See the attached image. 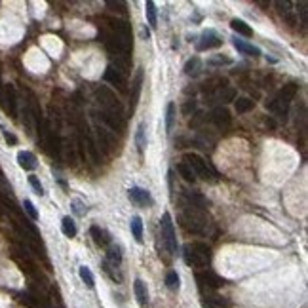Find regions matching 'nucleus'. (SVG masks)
I'll return each mask as SVG.
<instances>
[{
    "instance_id": "obj_25",
    "label": "nucleus",
    "mask_w": 308,
    "mask_h": 308,
    "mask_svg": "<svg viewBox=\"0 0 308 308\" xmlns=\"http://www.w3.org/2000/svg\"><path fill=\"white\" fill-rule=\"evenodd\" d=\"M145 147H147V141H145V124H139V128H137V149H139V153H143Z\"/></svg>"
},
{
    "instance_id": "obj_19",
    "label": "nucleus",
    "mask_w": 308,
    "mask_h": 308,
    "mask_svg": "<svg viewBox=\"0 0 308 308\" xmlns=\"http://www.w3.org/2000/svg\"><path fill=\"white\" fill-rule=\"evenodd\" d=\"M145 12H147V19H149V25H151L153 29H156V23H158V19H156V6H154L153 0H149V2L145 4Z\"/></svg>"
},
{
    "instance_id": "obj_26",
    "label": "nucleus",
    "mask_w": 308,
    "mask_h": 308,
    "mask_svg": "<svg viewBox=\"0 0 308 308\" xmlns=\"http://www.w3.org/2000/svg\"><path fill=\"white\" fill-rule=\"evenodd\" d=\"M29 185L34 188V192H36L38 196H42V194H44V187H42V183L38 181V177H36V175L29 177Z\"/></svg>"
},
{
    "instance_id": "obj_28",
    "label": "nucleus",
    "mask_w": 308,
    "mask_h": 308,
    "mask_svg": "<svg viewBox=\"0 0 308 308\" xmlns=\"http://www.w3.org/2000/svg\"><path fill=\"white\" fill-rule=\"evenodd\" d=\"M207 65H211V67L232 65V59H228V57H222V55H219V57H211V59L207 61Z\"/></svg>"
},
{
    "instance_id": "obj_10",
    "label": "nucleus",
    "mask_w": 308,
    "mask_h": 308,
    "mask_svg": "<svg viewBox=\"0 0 308 308\" xmlns=\"http://www.w3.org/2000/svg\"><path fill=\"white\" fill-rule=\"evenodd\" d=\"M17 162H19V166H21L23 170H27V171H33L36 168V156L33 153H29V151H19Z\"/></svg>"
},
{
    "instance_id": "obj_16",
    "label": "nucleus",
    "mask_w": 308,
    "mask_h": 308,
    "mask_svg": "<svg viewBox=\"0 0 308 308\" xmlns=\"http://www.w3.org/2000/svg\"><path fill=\"white\" fill-rule=\"evenodd\" d=\"M61 232L65 234L67 238H74L76 236V224L70 217H63L61 221Z\"/></svg>"
},
{
    "instance_id": "obj_11",
    "label": "nucleus",
    "mask_w": 308,
    "mask_h": 308,
    "mask_svg": "<svg viewBox=\"0 0 308 308\" xmlns=\"http://www.w3.org/2000/svg\"><path fill=\"white\" fill-rule=\"evenodd\" d=\"M89 234H91L93 242L97 243V245H101V247H105V245H109L110 243L109 232L103 230V228H99V226H91V228H89Z\"/></svg>"
},
{
    "instance_id": "obj_14",
    "label": "nucleus",
    "mask_w": 308,
    "mask_h": 308,
    "mask_svg": "<svg viewBox=\"0 0 308 308\" xmlns=\"http://www.w3.org/2000/svg\"><path fill=\"white\" fill-rule=\"evenodd\" d=\"M107 257H109V263L112 266H120V263H122V247L120 245H109Z\"/></svg>"
},
{
    "instance_id": "obj_2",
    "label": "nucleus",
    "mask_w": 308,
    "mask_h": 308,
    "mask_svg": "<svg viewBox=\"0 0 308 308\" xmlns=\"http://www.w3.org/2000/svg\"><path fill=\"white\" fill-rule=\"evenodd\" d=\"M185 164L192 170V173L194 175H200L202 179H211V171H209V168H207V164L200 158L198 154H185Z\"/></svg>"
},
{
    "instance_id": "obj_13",
    "label": "nucleus",
    "mask_w": 308,
    "mask_h": 308,
    "mask_svg": "<svg viewBox=\"0 0 308 308\" xmlns=\"http://www.w3.org/2000/svg\"><path fill=\"white\" fill-rule=\"evenodd\" d=\"M295 95H297V86H295V84H287V86H284V89H282L278 101L287 105V103H291V101L295 99Z\"/></svg>"
},
{
    "instance_id": "obj_31",
    "label": "nucleus",
    "mask_w": 308,
    "mask_h": 308,
    "mask_svg": "<svg viewBox=\"0 0 308 308\" xmlns=\"http://www.w3.org/2000/svg\"><path fill=\"white\" fill-rule=\"evenodd\" d=\"M234 97H236V91H234V89H221V99H222V101H224V103H226V101H234Z\"/></svg>"
},
{
    "instance_id": "obj_1",
    "label": "nucleus",
    "mask_w": 308,
    "mask_h": 308,
    "mask_svg": "<svg viewBox=\"0 0 308 308\" xmlns=\"http://www.w3.org/2000/svg\"><path fill=\"white\" fill-rule=\"evenodd\" d=\"M162 238L168 245L170 253H177V238H175V228H173V221L170 213H164L162 217Z\"/></svg>"
},
{
    "instance_id": "obj_20",
    "label": "nucleus",
    "mask_w": 308,
    "mask_h": 308,
    "mask_svg": "<svg viewBox=\"0 0 308 308\" xmlns=\"http://www.w3.org/2000/svg\"><path fill=\"white\" fill-rule=\"evenodd\" d=\"M177 171H179V175L183 177L185 181H188V183H194V181H196V175L192 173V170H190L187 164H179V166H177Z\"/></svg>"
},
{
    "instance_id": "obj_4",
    "label": "nucleus",
    "mask_w": 308,
    "mask_h": 308,
    "mask_svg": "<svg viewBox=\"0 0 308 308\" xmlns=\"http://www.w3.org/2000/svg\"><path fill=\"white\" fill-rule=\"evenodd\" d=\"M221 44H222V40H221V36L215 33V31H205V33L202 34V38H200L198 50L200 51H205V50L219 48Z\"/></svg>"
},
{
    "instance_id": "obj_23",
    "label": "nucleus",
    "mask_w": 308,
    "mask_h": 308,
    "mask_svg": "<svg viewBox=\"0 0 308 308\" xmlns=\"http://www.w3.org/2000/svg\"><path fill=\"white\" fill-rule=\"evenodd\" d=\"M192 249L198 253L200 257H204L205 261H209V259H211V251H209V247H207L205 243H200V242L192 243Z\"/></svg>"
},
{
    "instance_id": "obj_7",
    "label": "nucleus",
    "mask_w": 308,
    "mask_h": 308,
    "mask_svg": "<svg viewBox=\"0 0 308 308\" xmlns=\"http://www.w3.org/2000/svg\"><path fill=\"white\" fill-rule=\"evenodd\" d=\"M105 80L109 82L110 86H114V88L122 89L124 86H126V78H124V74H122L120 70H116L112 65L107 67V70H105Z\"/></svg>"
},
{
    "instance_id": "obj_8",
    "label": "nucleus",
    "mask_w": 308,
    "mask_h": 308,
    "mask_svg": "<svg viewBox=\"0 0 308 308\" xmlns=\"http://www.w3.org/2000/svg\"><path fill=\"white\" fill-rule=\"evenodd\" d=\"M211 120H213V124L217 126V128H230V124H232V118H230V112L226 109H215L213 110V116H211Z\"/></svg>"
},
{
    "instance_id": "obj_24",
    "label": "nucleus",
    "mask_w": 308,
    "mask_h": 308,
    "mask_svg": "<svg viewBox=\"0 0 308 308\" xmlns=\"http://www.w3.org/2000/svg\"><path fill=\"white\" fill-rule=\"evenodd\" d=\"M253 109V101L251 99H247V97H240V99H236V110L243 114V112H247V110Z\"/></svg>"
},
{
    "instance_id": "obj_3",
    "label": "nucleus",
    "mask_w": 308,
    "mask_h": 308,
    "mask_svg": "<svg viewBox=\"0 0 308 308\" xmlns=\"http://www.w3.org/2000/svg\"><path fill=\"white\" fill-rule=\"evenodd\" d=\"M128 196H130V200H132L135 205H141V207H147V205H151V204H153V196H151V192H149V190H145V188H139V187L130 188Z\"/></svg>"
},
{
    "instance_id": "obj_5",
    "label": "nucleus",
    "mask_w": 308,
    "mask_h": 308,
    "mask_svg": "<svg viewBox=\"0 0 308 308\" xmlns=\"http://www.w3.org/2000/svg\"><path fill=\"white\" fill-rule=\"evenodd\" d=\"M198 284H200V287L219 289V287L224 284V280H221L219 276L213 274V272H202V274H198Z\"/></svg>"
},
{
    "instance_id": "obj_32",
    "label": "nucleus",
    "mask_w": 308,
    "mask_h": 308,
    "mask_svg": "<svg viewBox=\"0 0 308 308\" xmlns=\"http://www.w3.org/2000/svg\"><path fill=\"white\" fill-rule=\"evenodd\" d=\"M0 130H2V135H4V139H6L8 145H17V137H16L14 133H10L8 130H4L2 126H0Z\"/></svg>"
},
{
    "instance_id": "obj_9",
    "label": "nucleus",
    "mask_w": 308,
    "mask_h": 308,
    "mask_svg": "<svg viewBox=\"0 0 308 308\" xmlns=\"http://www.w3.org/2000/svg\"><path fill=\"white\" fill-rule=\"evenodd\" d=\"M133 289H135V297H137V303L141 305V308L149 307V293H147L145 282H143V280H135Z\"/></svg>"
},
{
    "instance_id": "obj_15",
    "label": "nucleus",
    "mask_w": 308,
    "mask_h": 308,
    "mask_svg": "<svg viewBox=\"0 0 308 308\" xmlns=\"http://www.w3.org/2000/svg\"><path fill=\"white\" fill-rule=\"evenodd\" d=\"M230 27H232L238 34H243V36H251V34H253L251 27L245 21H242V19H232V21H230Z\"/></svg>"
},
{
    "instance_id": "obj_33",
    "label": "nucleus",
    "mask_w": 308,
    "mask_h": 308,
    "mask_svg": "<svg viewBox=\"0 0 308 308\" xmlns=\"http://www.w3.org/2000/svg\"><path fill=\"white\" fill-rule=\"evenodd\" d=\"M190 110H194V101H188V103L183 107V112H185V114H188Z\"/></svg>"
},
{
    "instance_id": "obj_29",
    "label": "nucleus",
    "mask_w": 308,
    "mask_h": 308,
    "mask_svg": "<svg viewBox=\"0 0 308 308\" xmlns=\"http://www.w3.org/2000/svg\"><path fill=\"white\" fill-rule=\"evenodd\" d=\"M166 286L170 287V289H177V287H179V276H177V272H168V276H166Z\"/></svg>"
},
{
    "instance_id": "obj_21",
    "label": "nucleus",
    "mask_w": 308,
    "mask_h": 308,
    "mask_svg": "<svg viewBox=\"0 0 308 308\" xmlns=\"http://www.w3.org/2000/svg\"><path fill=\"white\" fill-rule=\"evenodd\" d=\"M78 274H80V278H82V282L86 284L88 287H93L95 286V280H93V274H91V270H89L88 266H80L78 268Z\"/></svg>"
},
{
    "instance_id": "obj_27",
    "label": "nucleus",
    "mask_w": 308,
    "mask_h": 308,
    "mask_svg": "<svg viewBox=\"0 0 308 308\" xmlns=\"http://www.w3.org/2000/svg\"><path fill=\"white\" fill-rule=\"evenodd\" d=\"M23 207H25V211L29 213V217H31V219L33 221L38 219V211H36V207L33 205V202H31V200H25V202H23Z\"/></svg>"
},
{
    "instance_id": "obj_12",
    "label": "nucleus",
    "mask_w": 308,
    "mask_h": 308,
    "mask_svg": "<svg viewBox=\"0 0 308 308\" xmlns=\"http://www.w3.org/2000/svg\"><path fill=\"white\" fill-rule=\"evenodd\" d=\"M232 44H234V48H236L240 53H245V55H253V57L261 55V50H259V48L247 44L245 40H240V38H232Z\"/></svg>"
},
{
    "instance_id": "obj_17",
    "label": "nucleus",
    "mask_w": 308,
    "mask_h": 308,
    "mask_svg": "<svg viewBox=\"0 0 308 308\" xmlns=\"http://www.w3.org/2000/svg\"><path fill=\"white\" fill-rule=\"evenodd\" d=\"M130 226H132V232H133V238H135V242H143V221L141 217H133L132 222H130Z\"/></svg>"
},
{
    "instance_id": "obj_6",
    "label": "nucleus",
    "mask_w": 308,
    "mask_h": 308,
    "mask_svg": "<svg viewBox=\"0 0 308 308\" xmlns=\"http://www.w3.org/2000/svg\"><path fill=\"white\" fill-rule=\"evenodd\" d=\"M183 257H185V263L188 264V266H196V268H202V266H205V264L209 263V261H205L204 257H200L198 253L192 249V245H187V247H185Z\"/></svg>"
},
{
    "instance_id": "obj_18",
    "label": "nucleus",
    "mask_w": 308,
    "mask_h": 308,
    "mask_svg": "<svg viewBox=\"0 0 308 308\" xmlns=\"http://www.w3.org/2000/svg\"><path fill=\"white\" fill-rule=\"evenodd\" d=\"M185 74H188V76H198L200 74V59L198 57H192V59L187 61V65H185Z\"/></svg>"
},
{
    "instance_id": "obj_22",
    "label": "nucleus",
    "mask_w": 308,
    "mask_h": 308,
    "mask_svg": "<svg viewBox=\"0 0 308 308\" xmlns=\"http://www.w3.org/2000/svg\"><path fill=\"white\" fill-rule=\"evenodd\" d=\"M173 122H175V105L170 103L168 105V112H166V130L168 132L173 130Z\"/></svg>"
},
{
    "instance_id": "obj_30",
    "label": "nucleus",
    "mask_w": 308,
    "mask_h": 308,
    "mask_svg": "<svg viewBox=\"0 0 308 308\" xmlns=\"http://www.w3.org/2000/svg\"><path fill=\"white\" fill-rule=\"evenodd\" d=\"M86 145H88V153L91 154V158L97 162L99 160V153H97V147H95V143H93V139H86Z\"/></svg>"
}]
</instances>
